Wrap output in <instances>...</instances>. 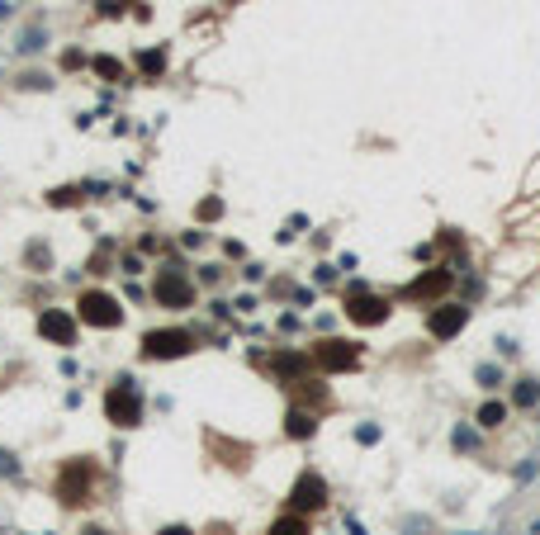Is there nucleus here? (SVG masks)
<instances>
[{"instance_id": "obj_13", "label": "nucleus", "mask_w": 540, "mask_h": 535, "mask_svg": "<svg viewBox=\"0 0 540 535\" xmlns=\"http://www.w3.org/2000/svg\"><path fill=\"white\" fill-rule=\"evenodd\" d=\"M161 535H190V526H161Z\"/></svg>"}, {"instance_id": "obj_5", "label": "nucleus", "mask_w": 540, "mask_h": 535, "mask_svg": "<svg viewBox=\"0 0 540 535\" xmlns=\"http://www.w3.org/2000/svg\"><path fill=\"white\" fill-rule=\"evenodd\" d=\"M351 317H356V322H384V317H389V303L384 299H351Z\"/></svg>"}, {"instance_id": "obj_14", "label": "nucleus", "mask_w": 540, "mask_h": 535, "mask_svg": "<svg viewBox=\"0 0 540 535\" xmlns=\"http://www.w3.org/2000/svg\"><path fill=\"white\" fill-rule=\"evenodd\" d=\"M81 535H105V531H81Z\"/></svg>"}, {"instance_id": "obj_6", "label": "nucleus", "mask_w": 540, "mask_h": 535, "mask_svg": "<svg viewBox=\"0 0 540 535\" xmlns=\"http://www.w3.org/2000/svg\"><path fill=\"white\" fill-rule=\"evenodd\" d=\"M157 294H161V303H166V299H171V303H185V299H190V284L171 275V280H161V289H157Z\"/></svg>"}, {"instance_id": "obj_9", "label": "nucleus", "mask_w": 540, "mask_h": 535, "mask_svg": "<svg viewBox=\"0 0 540 535\" xmlns=\"http://www.w3.org/2000/svg\"><path fill=\"white\" fill-rule=\"evenodd\" d=\"M503 417H507L503 403H483V408H479V426H503Z\"/></svg>"}, {"instance_id": "obj_7", "label": "nucleus", "mask_w": 540, "mask_h": 535, "mask_svg": "<svg viewBox=\"0 0 540 535\" xmlns=\"http://www.w3.org/2000/svg\"><path fill=\"white\" fill-rule=\"evenodd\" d=\"M270 535H308V521H303V517H285V521L270 526Z\"/></svg>"}, {"instance_id": "obj_3", "label": "nucleus", "mask_w": 540, "mask_h": 535, "mask_svg": "<svg viewBox=\"0 0 540 535\" xmlns=\"http://www.w3.org/2000/svg\"><path fill=\"white\" fill-rule=\"evenodd\" d=\"M460 327H464V308H455V303H441L431 313V336H455Z\"/></svg>"}, {"instance_id": "obj_11", "label": "nucleus", "mask_w": 540, "mask_h": 535, "mask_svg": "<svg viewBox=\"0 0 540 535\" xmlns=\"http://www.w3.org/2000/svg\"><path fill=\"white\" fill-rule=\"evenodd\" d=\"M308 431H313V422H308L303 412H294V417H289V436H308Z\"/></svg>"}, {"instance_id": "obj_4", "label": "nucleus", "mask_w": 540, "mask_h": 535, "mask_svg": "<svg viewBox=\"0 0 540 535\" xmlns=\"http://www.w3.org/2000/svg\"><path fill=\"white\" fill-rule=\"evenodd\" d=\"M322 498H327L322 478H318V474H303L299 488H294V507H299V512H308V507H322Z\"/></svg>"}, {"instance_id": "obj_2", "label": "nucleus", "mask_w": 540, "mask_h": 535, "mask_svg": "<svg viewBox=\"0 0 540 535\" xmlns=\"http://www.w3.org/2000/svg\"><path fill=\"white\" fill-rule=\"evenodd\" d=\"M180 351H190L185 331H152L147 336V355H180Z\"/></svg>"}, {"instance_id": "obj_12", "label": "nucleus", "mask_w": 540, "mask_h": 535, "mask_svg": "<svg viewBox=\"0 0 540 535\" xmlns=\"http://www.w3.org/2000/svg\"><path fill=\"white\" fill-rule=\"evenodd\" d=\"M0 474H5V478H10V474H19V464L10 455H0Z\"/></svg>"}, {"instance_id": "obj_1", "label": "nucleus", "mask_w": 540, "mask_h": 535, "mask_svg": "<svg viewBox=\"0 0 540 535\" xmlns=\"http://www.w3.org/2000/svg\"><path fill=\"white\" fill-rule=\"evenodd\" d=\"M81 317H86V322H100V327H114V322H119V308H114L105 294H86V299H81Z\"/></svg>"}, {"instance_id": "obj_10", "label": "nucleus", "mask_w": 540, "mask_h": 535, "mask_svg": "<svg viewBox=\"0 0 540 535\" xmlns=\"http://www.w3.org/2000/svg\"><path fill=\"white\" fill-rule=\"evenodd\" d=\"M341 341H327V351H322V360L327 365H356V351H336Z\"/></svg>"}, {"instance_id": "obj_8", "label": "nucleus", "mask_w": 540, "mask_h": 535, "mask_svg": "<svg viewBox=\"0 0 540 535\" xmlns=\"http://www.w3.org/2000/svg\"><path fill=\"white\" fill-rule=\"evenodd\" d=\"M38 327H43V336H62V341H71V322H66V317H43Z\"/></svg>"}]
</instances>
